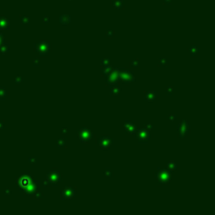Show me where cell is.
Instances as JSON below:
<instances>
[{
    "instance_id": "obj_1",
    "label": "cell",
    "mask_w": 215,
    "mask_h": 215,
    "mask_svg": "<svg viewBox=\"0 0 215 215\" xmlns=\"http://www.w3.org/2000/svg\"><path fill=\"white\" fill-rule=\"evenodd\" d=\"M79 138L81 139L83 142H89L90 139L92 138V133L90 130H88L87 128H83L82 130H79Z\"/></svg>"
},
{
    "instance_id": "obj_2",
    "label": "cell",
    "mask_w": 215,
    "mask_h": 215,
    "mask_svg": "<svg viewBox=\"0 0 215 215\" xmlns=\"http://www.w3.org/2000/svg\"><path fill=\"white\" fill-rule=\"evenodd\" d=\"M164 2H165V3H170V2H171V0H164Z\"/></svg>"
}]
</instances>
